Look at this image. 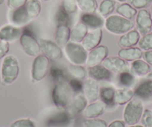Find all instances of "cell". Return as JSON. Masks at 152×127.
<instances>
[{
  "instance_id": "28",
  "label": "cell",
  "mask_w": 152,
  "mask_h": 127,
  "mask_svg": "<svg viewBox=\"0 0 152 127\" xmlns=\"http://www.w3.org/2000/svg\"><path fill=\"white\" fill-rule=\"evenodd\" d=\"M115 91H116V89L113 87H102L100 89L99 97L101 99V101L106 106H112L114 104H116L114 102Z\"/></svg>"
},
{
  "instance_id": "4",
  "label": "cell",
  "mask_w": 152,
  "mask_h": 127,
  "mask_svg": "<svg viewBox=\"0 0 152 127\" xmlns=\"http://www.w3.org/2000/svg\"><path fill=\"white\" fill-rule=\"evenodd\" d=\"M144 112V105L141 100L133 98L125 106L123 111V120L129 126L136 125L140 122Z\"/></svg>"
},
{
  "instance_id": "9",
  "label": "cell",
  "mask_w": 152,
  "mask_h": 127,
  "mask_svg": "<svg viewBox=\"0 0 152 127\" xmlns=\"http://www.w3.org/2000/svg\"><path fill=\"white\" fill-rule=\"evenodd\" d=\"M136 26L140 35H145L152 30V17L146 9H140L136 17Z\"/></svg>"
},
{
  "instance_id": "42",
  "label": "cell",
  "mask_w": 152,
  "mask_h": 127,
  "mask_svg": "<svg viewBox=\"0 0 152 127\" xmlns=\"http://www.w3.org/2000/svg\"><path fill=\"white\" fill-rule=\"evenodd\" d=\"M140 120L143 127H152V111L148 109H144Z\"/></svg>"
},
{
  "instance_id": "36",
  "label": "cell",
  "mask_w": 152,
  "mask_h": 127,
  "mask_svg": "<svg viewBox=\"0 0 152 127\" xmlns=\"http://www.w3.org/2000/svg\"><path fill=\"white\" fill-rule=\"evenodd\" d=\"M84 127H107L108 124L104 120L100 118H87L84 120Z\"/></svg>"
},
{
  "instance_id": "24",
  "label": "cell",
  "mask_w": 152,
  "mask_h": 127,
  "mask_svg": "<svg viewBox=\"0 0 152 127\" xmlns=\"http://www.w3.org/2000/svg\"><path fill=\"white\" fill-rule=\"evenodd\" d=\"M134 96V91L131 88H122L116 89L115 91L114 102L119 106L126 105L131 101Z\"/></svg>"
},
{
  "instance_id": "31",
  "label": "cell",
  "mask_w": 152,
  "mask_h": 127,
  "mask_svg": "<svg viewBox=\"0 0 152 127\" xmlns=\"http://www.w3.org/2000/svg\"><path fill=\"white\" fill-rule=\"evenodd\" d=\"M119 83L125 88H132L137 83V78L131 71H125L119 74Z\"/></svg>"
},
{
  "instance_id": "49",
  "label": "cell",
  "mask_w": 152,
  "mask_h": 127,
  "mask_svg": "<svg viewBox=\"0 0 152 127\" xmlns=\"http://www.w3.org/2000/svg\"><path fill=\"white\" fill-rule=\"evenodd\" d=\"M129 127H143V126H142V125H137V124H136V125L130 126Z\"/></svg>"
},
{
  "instance_id": "2",
  "label": "cell",
  "mask_w": 152,
  "mask_h": 127,
  "mask_svg": "<svg viewBox=\"0 0 152 127\" xmlns=\"http://www.w3.org/2000/svg\"><path fill=\"white\" fill-rule=\"evenodd\" d=\"M104 27L109 33L122 35L134 28V22L120 15H110L104 21Z\"/></svg>"
},
{
  "instance_id": "11",
  "label": "cell",
  "mask_w": 152,
  "mask_h": 127,
  "mask_svg": "<svg viewBox=\"0 0 152 127\" xmlns=\"http://www.w3.org/2000/svg\"><path fill=\"white\" fill-rule=\"evenodd\" d=\"M102 65L112 73H116L118 74L130 70L128 62L119 56L107 57L102 62Z\"/></svg>"
},
{
  "instance_id": "10",
  "label": "cell",
  "mask_w": 152,
  "mask_h": 127,
  "mask_svg": "<svg viewBox=\"0 0 152 127\" xmlns=\"http://www.w3.org/2000/svg\"><path fill=\"white\" fill-rule=\"evenodd\" d=\"M87 103L88 101L84 94L82 93H78L72 99L69 104L66 108V113L70 118H74L84 112L87 107Z\"/></svg>"
},
{
  "instance_id": "35",
  "label": "cell",
  "mask_w": 152,
  "mask_h": 127,
  "mask_svg": "<svg viewBox=\"0 0 152 127\" xmlns=\"http://www.w3.org/2000/svg\"><path fill=\"white\" fill-rule=\"evenodd\" d=\"M139 48L143 51L152 50V32L143 35L138 42Z\"/></svg>"
},
{
  "instance_id": "39",
  "label": "cell",
  "mask_w": 152,
  "mask_h": 127,
  "mask_svg": "<svg viewBox=\"0 0 152 127\" xmlns=\"http://www.w3.org/2000/svg\"><path fill=\"white\" fill-rule=\"evenodd\" d=\"M71 119L67 115V114L65 112H61V113L55 115V117L49 120V124H52V125L58 126L61 125V124H66V123L69 122V120Z\"/></svg>"
},
{
  "instance_id": "18",
  "label": "cell",
  "mask_w": 152,
  "mask_h": 127,
  "mask_svg": "<svg viewBox=\"0 0 152 127\" xmlns=\"http://www.w3.org/2000/svg\"><path fill=\"white\" fill-rule=\"evenodd\" d=\"M87 71L89 77L97 81L110 80L112 77V72L101 64L96 66L88 67Z\"/></svg>"
},
{
  "instance_id": "29",
  "label": "cell",
  "mask_w": 152,
  "mask_h": 127,
  "mask_svg": "<svg viewBox=\"0 0 152 127\" xmlns=\"http://www.w3.org/2000/svg\"><path fill=\"white\" fill-rule=\"evenodd\" d=\"M116 11L119 15L128 19V20H132L137 14V9L131 6L130 4L125 3V2L118 5Z\"/></svg>"
},
{
  "instance_id": "45",
  "label": "cell",
  "mask_w": 152,
  "mask_h": 127,
  "mask_svg": "<svg viewBox=\"0 0 152 127\" xmlns=\"http://www.w3.org/2000/svg\"><path fill=\"white\" fill-rule=\"evenodd\" d=\"M10 43L5 41L0 40V60H2L9 52Z\"/></svg>"
},
{
  "instance_id": "47",
  "label": "cell",
  "mask_w": 152,
  "mask_h": 127,
  "mask_svg": "<svg viewBox=\"0 0 152 127\" xmlns=\"http://www.w3.org/2000/svg\"><path fill=\"white\" fill-rule=\"evenodd\" d=\"M107 127H125V123L122 120H115L108 124Z\"/></svg>"
},
{
  "instance_id": "33",
  "label": "cell",
  "mask_w": 152,
  "mask_h": 127,
  "mask_svg": "<svg viewBox=\"0 0 152 127\" xmlns=\"http://www.w3.org/2000/svg\"><path fill=\"white\" fill-rule=\"evenodd\" d=\"M115 7H116V2L113 0H103L98 8L101 16L107 17L113 12Z\"/></svg>"
},
{
  "instance_id": "19",
  "label": "cell",
  "mask_w": 152,
  "mask_h": 127,
  "mask_svg": "<svg viewBox=\"0 0 152 127\" xmlns=\"http://www.w3.org/2000/svg\"><path fill=\"white\" fill-rule=\"evenodd\" d=\"M106 110V106L102 101L90 103L84 110V115L86 118H96L103 115Z\"/></svg>"
},
{
  "instance_id": "6",
  "label": "cell",
  "mask_w": 152,
  "mask_h": 127,
  "mask_svg": "<svg viewBox=\"0 0 152 127\" xmlns=\"http://www.w3.org/2000/svg\"><path fill=\"white\" fill-rule=\"evenodd\" d=\"M50 65V60L46 55H38L35 57L31 65V77L33 83L43 80L47 75Z\"/></svg>"
},
{
  "instance_id": "52",
  "label": "cell",
  "mask_w": 152,
  "mask_h": 127,
  "mask_svg": "<svg viewBox=\"0 0 152 127\" xmlns=\"http://www.w3.org/2000/svg\"><path fill=\"white\" fill-rule=\"evenodd\" d=\"M40 1L43 2H49V1H51V0H40Z\"/></svg>"
},
{
  "instance_id": "25",
  "label": "cell",
  "mask_w": 152,
  "mask_h": 127,
  "mask_svg": "<svg viewBox=\"0 0 152 127\" xmlns=\"http://www.w3.org/2000/svg\"><path fill=\"white\" fill-rule=\"evenodd\" d=\"M81 22H84L88 28L93 29L101 28L104 21L101 16L95 14H84L81 16Z\"/></svg>"
},
{
  "instance_id": "27",
  "label": "cell",
  "mask_w": 152,
  "mask_h": 127,
  "mask_svg": "<svg viewBox=\"0 0 152 127\" xmlns=\"http://www.w3.org/2000/svg\"><path fill=\"white\" fill-rule=\"evenodd\" d=\"M24 7L28 17L31 20L37 18L41 12L42 5L40 0H28Z\"/></svg>"
},
{
  "instance_id": "12",
  "label": "cell",
  "mask_w": 152,
  "mask_h": 127,
  "mask_svg": "<svg viewBox=\"0 0 152 127\" xmlns=\"http://www.w3.org/2000/svg\"><path fill=\"white\" fill-rule=\"evenodd\" d=\"M109 54V49L104 45H99L93 50L90 51L87 56L86 65L87 67H93L100 65Z\"/></svg>"
},
{
  "instance_id": "26",
  "label": "cell",
  "mask_w": 152,
  "mask_h": 127,
  "mask_svg": "<svg viewBox=\"0 0 152 127\" xmlns=\"http://www.w3.org/2000/svg\"><path fill=\"white\" fill-rule=\"evenodd\" d=\"M152 94V80L147 79L143 80L134 90V95L140 98L147 99Z\"/></svg>"
},
{
  "instance_id": "14",
  "label": "cell",
  "mask_w": 152,
  "mask_h": 127,
  "mask_svg": "<svg viewBox=\"0 0 152 127\" xmlns=\"http://www.w3.org/2000/svg\"><path fill=\"white\" fill-rule=\"evenodd\" d=\"M23 33V30L13 25H5L0 29V40L8 42H14L20 39Z\"/></svg>"
},
{
  "instance_id": "44",
  "label": "cell",
  "mask_w": 152,
  "mask_h": 127,
  "mask_svg": "<svg viewBox=\"0 0 152 127\" xmlns=\"http://www.w3.org/2000/svg\"><path fill=\"white\" fill-rule=\"evenodd\" d=\"M82 80H78V79L72 78L69 81V84L70 85L73 91H81V90L83 89V83Z\"/></svg>"
},
{
  "instance_id": "46",
  "label": "cell",
  "mask_w": 152,
  "mask_h": 127,
  "mask_svg": "<svg viewBox=\"0 0 152 127\" xmlns=\"http://www.w3.org/2000/svg\"><path fill=\"white\" fill-rule=\"evenodd\" d=\"M142 57L146 62H148L150 65H152V50L145 51L143 53Z\"/></svg>"
},
{
  "instance_id": "41",
  "label": "cell",
  "mask_w": 152,
  "mask_h": 127,
  "mask_svg": "<svg viewBox=\"0 0 152 127\" xmlns=\"http://www.w3.org/2000/svg\"><path fill=\"white\" fill-rule=\"evenodd\" d=\"M127 2L136 9H144L151 4L152 0H127Z\"/></svg>"
},
{
  "instance_id": "16",
  "label": "cell",
  "mask_w": 152,
  "mask_h": 127,
  "mask_svg": "<svg viewBox=\"0 0 152 127\" xmlns=\"http://www.w3.org/2000/svg\"><path fill=\"white\" fill-rule=\"evenodd\" d=\"M8 19L11 25L17 27L25 25L31 20L28 17L24 6L16 9H10L8 14Z\"/></svg>"
},
{
  "instance_id": "30",
  "label": "cell",
  "mask_w": 152,
  "mask_h": 127,
  "mask_svg": "<svg viewBox=\"0 0 152 127\" xmlns=\"http://www.w3.org/2000/svg\"><path fill=\"white\" fill-rule=\"evenodd\" d=\"M78 8L84 14H94L99 8L96 0H76Z\"/></svg>"
},
{
  "instance_id": "17",
  "label": "cell",
  "mask_w": 152,
  "mask_h": 127,
  "mask_svg": "<svg viewBox=\"0 0 152 127\" xmlns=\"http://www.w3.org/2000/svg\"><path fill=\"white\" fill-rule=\"evenodd\" d=\"M140 39V33L136 29H132L130 31L121 35L118 40V45L121 49L134 47L138 44Z\"/></svg>"
},
{
  "instance_id": "38",
  "label": "cell",
  "mask_w": 152,
  "mask_h": 127,
  "mask_svg": "<svg viewBox=\"0 0 152 127\" xmlns=\"http://www.w3.org/2000/svg\"><path fill=\"white\" fill-rule=\"evenodd\" d=\"M56 22L58 25H68L69 22V14L64 11L62 6L59 8L56 14Z\"/></svg>"
},
{
  "instance_id": "48",
  "label": "cell",
  "mask_w": 152,
  "mask_h": 127,
  "mask_svg": "<svg viewBox=\"0 0 152 127\" xmlns=\"http://www.w3.org/2000/svg\"><path fill=\"white\" fill-rule=\"evenodd\" d=\"M148 79H150V80H152V70H151V71L149 72V74L147 75Z\"/></svg>"
},
{
  "instance_id": "3",
  "label": "cell",
  "mask_w": 152,
  "mask_h": 127,
  "mask_svg": "<svg viewBox=\"0 0 152 127\" xmlns=\"http://www.w3.org/2000/svg\"><path fill=\"white\" fill-rule=\"evenodd\" d=\"M73 91L67 82L56 83L52 92L53 103L57 107L66 109L72 99Z\"/></svg>"
},
{
  "instance_id": "50",
  "label": "cell",
  "mask_w": 152,
  "mask_h": 127,
  "mask_svg": "<svg viewBox=\"0 0 152 127\" xmlns=\"http://www.w3.org/2000/svg\"><path fill=\"white\" fill-rule=\"evenodd\" d=\"M116 1H117V2H120V3H123V2H126L127 0H116Z\"/></svg>"
},
{
  "instance_id": "40",
  "label": "cell",
  "mask_w": 152,
  "mask_h": 127,
  "mask_svg": "<svg viewBox=\"0 0 152 127\" xmlns=\"http://www.w3.org/2000/svg\"><path fill=\"white\" fill-rule=\"evenodd\" d=\"M62 8L69 14L75 13L78 9L76 0H62Z\"/></svg>"
},
{
  "instance_id": "8",
  "label": "cell",
  "mask_w": 152,
  "mask_h": 127,
  "mask_svg": "<svg viewBox=\"0 0 152 127\" xmlns=\"http://www.w3.org/2000/svg\"><path fill=\"white\" fill-rule=\"evenodd\" d=\"M40 51L46 55L49 60L58 61L62 58L64 53L62 49L55 42L49 39H40L39 40Z\"/></svg>"
},
{
  "instance_id": "20",
  "label": "cell",
  "mask_w": 152,
  "mask_h": 127,
  "mask_svg": "<svg viewBox=\"0 0 152 127\" xmlns=\"http://www.w3.org/2000/svg\"><path fill=\"white\" fill-rule=\"evenodd\" d=\"M88 33V27L82 22L76 23L70 33V40L75 43H81Z\"/></svg>"
},
{
  "instance_id": "22",
  "label": "cell",
  "mask_w": 152,
  "mask_h": 127,
  "mask_svg": "<svg viewBox=\"0 0 152 127\" xmlns=\"http://www.w3.org/2000/svg\"><path fill=\"white\" fill-rule=\"evenodd\" d=\"M143 52L139 47H131L121 49L118 52V56L127 62H132L142 57Z\"/></svg>"
},
{
  "instance_id": "7",
  "label": "cell",
  "mask_w": 152,
  "mask_h": 127,
  "mask_svg": "<svg viewBox=\"0 0 152 127\" xmlns=\"http://www.w3.org/2000/svg\"><path fill=\"white\" fill-rule=\"evenodd\" d=\"M20 42L23 52L28 56L35 57L39 55L40 52V43L30 33L23 32L20 39Z\"/></svg>"
},
{
  "instance_id": "23",
  "label": "cell",
  "mask_w": 152,
  "mask_h": 127,
  "mask_svg": "<svg viewBox=\"0 0 152 127\" xmlns=\"http://www.w3.org/2000/svg\"><path fill=\"white\" fill-rule=\"evenodd\" d=\"M151 70V65L145 60H142L140 59L132 61L130 65L131 72L137 77L147 76Z\"/></svg>"
},
{
  "instance_id": "51",
  "label": "cell",
  "mask_w": 152,
  "mask_h": 127,
  "mask_svg": "<svg viewBox=\"0 0 152 127\" xmlns=\"http://www.w3.org/2000/svg\"><path fill=\"white\" fill-rule=\"evenodd\" d=\"M150 14H151V17H152V2H151V11H150Z\"/></svg>"
},
{
  "instance_id": "34",
  "label": "cell",
  "mask_w": 152,
  "mask_h": 127,
  "mask_svg": "<svg viewBox=\"0 0 152 127\" xmlns=\"http://www.w3.org/2000/svg\"><path fill=\"white\" fill-rule=\"evenodd\" d=\"M50 74L55 83H59L66 82V77L65 73L61 68L56 66L52 67L50 69Z\"/></svg>"
},
{
  "instance_id": "5",
  "label": "cell",
  "mask_w": 152,
  "mask_h": 127,
  "mask_svg": "<svg viewBox=\"0 0 152 127\" xmlns=\"http://www.w3.org/2000/svg\"><path fill=\"white\" fill-rule=\"evenodd\" d=\"M64 54L69 62L74 65H86L88 53L79 43L69 42L64 48Z\"/></svg>"
},
{
  "instance_id": "54",
  "label": "cell",
  "mask_w": 152,
  "mask_h": 127,
  "mask_svg": "<svg viewBox=\"0 0 152 127\" xmlns=\"http://www.w3.org/2000/svg\"><path fill=\"white\" fill-rule=\"evenodd\" d=\"M150 98H151V101H152V94H151V96Z\"/></svg>"
},
{
  "instance_id": "53",
  "label": "cell",
  "mask_w": 152,
  "mask_h": 127,
  "mask_svg": "<svg viewBox=\"0 0 152 127\" xmlns=\"http://www.w3.org/2000/svg\"><path fill=\"white\" fill-rule=\"evenodd\" d=\"M4 2V0H0V5H2Z\"/></svg>"
},
{
  "instance_id": "13",
  "label": "cell",
  "mask_w": 152,
  "mask_h": 127,
  "mask_svg": "<svg viewBox=\"0 0 152 127\" xmlns=\"http://www.w3.org/2000/svg\"><path fill=\"white\" fill-rule=\"evenodd\" d=\"M83 94L87 98L88 103H93L99 98L100 87L97 80L94 79L87 78L83 83Z\"/></svg>"
},
{
  "instance_id": "15",
  "label": "cell",
  "mask_w": 152,
  "mask_h": 127,
  "mask_svg": "<svg viewBox=\"0 0 152 127\" xmlns=\"http://www.w3.org/2000/svg\"><path fill=\"white\" fill-rule=\"evenodd\" d=\"M102 36L103 32L102 28L93 29L92 31L88 32L86 35L84 40L82 41V46L87 52H90L100 45Z\"/></svg>"
},
{
  "instance_id": "21",
  "label": "cell",
  "mask_w": 152,
  "mask_h": 127,
  "mask_svg": "<svg viewBox=\"0 0 152 127\" xmlns=\"http://www.w3.org/2000/svg\"><path fill=\"white\" fill-rule=\"evenodd\" d=\"M70 33H71V30L68 25H61L57 27L55 34V42L61 49H64L66 46L67 43L69 42Z\"/></svg>"
},
{
  "instance_id": "43",
  "label": "cell",
  "mask_w": 152,
  "mask_h": 127,
  "mask_svg": "<svg viewBox=\"0 0 152 127\" xmlns=\"http://www.w3.org/2000/svg\"><path fill=\"white\" fill-rule=\"evenodd\" d=\"M28 0H8L7 5L10 9H16L25 6Z\"/></svg>"
},
{
  "instance_id": "1",
  "label": "cell",
  "mask_w": 152,
  "mask_h": 127,
  "mask_svg": "<svg viewBox=\"0 0 152 127\" xmlns=\"http://www.w3.org/2000/svg\"><path fill=\"white\" fill-rule=\"evenodd\" d=\"M20 74L19 60L14 55L4 57L1 65V80L3 85L8 86L17 80Z\"/></svg>"
},
{
  "instance_id": "32",
  "label": "cell",
  "mask_w": 152,
  "mask_h": 127,
  "mask_svg": "<svg viewBox=\"0 0 152 127\" xmlns=\"http://www.w3.org/2000/svg\"><path fill=\"white\" fill-rule=\"evenodd\" d=\"M69 72L73 78L84 80L87 75V71L83 65L71 64L68 65Z\"/></svg>"
},
{
  "instance_id": "55",
  "label": "cell",
  "mask_w": 152,
  "mask_h": 127,
  "mask_svg": "<svg viewBox=\"0 0 152 127\" xmlns=\"http://www.w3.org/2000/svg\"><path fill=\"white\" fill-rule=\"evenodd\" d=\"M55 127H56V126H55Z\"/></svg>"
},
{
  "instance_id": "37",
  "label": "cell",
  "mask_w": 152,
  "mask_h": 127,
  "mask_svg": "<svg viewBox=\"0 0 152 127\" xmlns=\"http://www.w3.org/2000/svg\"><path fill=\"white\" fill-rule=\"evenodd\" d=\"M10 127H36V123L31 118H21L11 123Z\"/></svg>"
}]
</instances>
